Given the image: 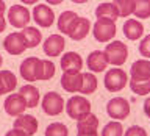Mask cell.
Instances as JSON below:
<instances>
[{
    "label": "cell",
    "instance_id": "cell-1",
    "mask_svg": "<svg viewBox=\"0 0 150 136\" xmlns=\"http://www.w3.org/2000/svg\"><path fill=\"white\" fill-rule=\"evenodd\" d=\"M66 111L70 119L80 120L91 113V102L83 96H72L66 103Z\"/></svg>",
    "mask_w": 150,
    "mask_h": 136
},
{
    "label": "cell",
    "instance_id": "cell-2",
    "mask_svg": "<svg viewBox=\"0 0 150 136\" xmlns=\"http://www.w3.org/2000/svg\"><path fill=\"white\" fill-rule=\"evenodd\" d=\"M103 53L108 59V64L122 66L127 61V56H128V47L122 41H112L105 47Z\"/></svg>",
    "mask_w": 150,
    "mask_h": 136
},
{
    "label": "cell",
    "instance_id": "cell-3",
    "mask_svg": "<svg viewBox=\"0 0 150 136\" xmlns=\"http://www.w3.org/2000/svg\"><path fill=\"white\" fill-rule=\"evenodd\" d=\"M41 67H42V59L36 58V56H28L22 61L19 70H21L23 80L33 83L36 80H41Z\"/></svg>",
    "mask_w": 150,
    "mask_h": 136
},
{
    "label": "cell",
    "instance_id": "cell-4",
    "mask_svg": "<svg viewBox=\"0 0 150 136\" xmlns=\"http://www.w3.org/2000/svg\"><path fill=\"white\" fill-rule=\"evenodd\" d=\"M127 81H128V77H127V74L119 67L108 70V72L105 74V80H103L105 88L110 92H119L120 89L125 88Z\"/></svg>",
    "mask_w": 150,
    "mask_h": 136
},
{
    "label": "cell",
    "instance_id": "cell-5",
    "mask_svg": "<svg viewBox=\"0 0 150 136\" xmlns=\"http://www.w3.org/2000/svg\"><path fill=\"white\" fill-rule=\"evenodd\" d=\"M106 113L111 119L122 120V119H125V117H128V114H130V103L125 97L111 98V100L106 103Z\"/></svg>",
    "mask_w": 150,
    "mask_h": 136
},
{
    "label": "cell",
    "instance_id": "cell-6",
    "mask_svg": "<svg viewBox=\"0 0 150 136\" xmlns=\"http://www.w3.org/2000/svg\"><path fill=\"white\" fill-rule=\"evenodd\" d=\"M30 19H31L30 11L23 5H13L8 11V22L16 28H22L23 30L25 27H28Z\"/></svg>",
    "mask_w": 150,
    "mask_h": 136
},
{
    "label": "cell",
    "instance_id": "cell-7",
    "mask_svg": "<svg viewBox=\"0 0 150 136\" xmlns=\"http://www.w3.org/2000/svg\"><path fill=\"white\" fill-rule=\"evenodd\" d=\"M94 38L98 42H106L116 36V23L108 19H97L94 23Z\"/></svg>",
    "mask_w": 150,
    "mask_h": 136
},
{
    "label": "cell",
    "instance_id": "cell-8",
    "mask_svg": "<svg viewBox=\"0 0 150 136\" xmlns=\"http://www.w3.org/2000/svg\"><path fill=\"white\" fill-rule=\"evenodd\" d=\"M42 110L49 116H58L64 110V100L58 92H47L42 98Z\"/></svg>",
    "mask_w": 150,
    "mask_h": 136
},
{
    "label": "cell",
    "instance_id": "cell-9",
    "mask_svg": "<svg viewBox=\"0 0 150 136\" xmlns=\"http://www.w3.org/2000/svg\"><path fill=\"white\" fill-rule=\"evenodd\" d=\"M33 19L38 25L41 27H50L55 22V13L52 8L45 3H39L33 8Z\"/></svg>",
    "mask_w": 150,
    "mask_h": 136
},
{
    "label": "cell",
    "instance_id": "cell-10",
    "mask_svg": "<svg viewBox=\"0 0 150 136\" xmlns=\"http://www.w3.org/2000/svg\"><path fill=\"white\" fill-rule=\"evenodd\" d=\"M3 49L9 55H22L27 50V45L21 33H9L3 41Z\"/></svg>",
    "mask_w": 150,
    "mask_h": 136
},
{
    "label": "cell",
    "instance_id": "cell-11",
    "mask_svg": "<svg viewBox=\"0 0 150 136\" xmlns=\"http://www.w3.org/2000/svg\"><path fill=\"white\" fill-rule=\"evenodd\" d=\"M5 111L8 113L9 116H21L23 114V111H25L27 108V103L23 100V97L21 94H9V96L5 98Z\"/></svg>",
    "mask_w": 150,
    "mask_h": 136
},
{
    "label": "cell",
    "instance_id": "cell-12",
    "mask_svg": "<svg viewBox=\"0 0 150 136\" xmlns=\"http://www.w3.org/2000/svg\"><path fill=\"white\" fill-rule=\"evenodd\" d=\"M38 127H39L38 119L31 114H21V116L16 117V120H14V128L23 131L27 136L35 135L38 131Z\"/></svg>",
    "mask_w": 150,
    "mask_h": 136
},
{
    "label": "cell",
    "instance_id": "cell-13",
    "mask_svg": "<svg viewBox=\"0 0 150 136\" xmlns=\"http://www.w3.org/2000/svg\"><path fill=\"white\" fill-rule=\"evenodd\" d=\"M64 38L61 35H50L44 42V53L50 58H55V56H59L61 52L64 50Z\"/></svg>",
    "mask_w": 150,
    "mask_h": 136
},
{
    "label": "cell",
    "instance_id": "cell-14",
    "mask_svg": "<svg viewBox=\"0 0 150 136\" xmlns=\"http://www.w3.org/2000/svg\"><path fill=\"white\" fill-rule=\"evenodd\" d=\"M83 67V58L75 52H66L61 58L63 72H80Z\"/></svg>",
    "mask_w": 150,
    "mask_h": 136
},
{
    "label": "cell",
    "instance_id": "cell-15",
    "mask_svg": "<svg viewBox=\"0 0 150 136\" xmlns=\"http://www.w3.org/2000/svg\"><path fill=\"white\" fill-rule=\"evenodd\" d=\"M83 74L81 72H64L61 77V86L67 92H77L81 89Z\"/></svg>",
    "mask_w": 150,
    "mask_h": 136
},
{
    "label": "cell",
    "instance_id": "cell-16",
    "mask_svg": "<svg viewBox=\"0 0 150 136\" xmlns=\"http://www.w3.org/2000/svg\"><path fill=\"white\" fill-rule=\"evenodd\" d=\"M89 28H91L89 19L78 16V19L72 23V27H70V31H69L67 36H70L74 41H81V39H84V38L88 36Z\"/></svg>",
    "mask_w": 150,
    "mask_h": 136
},
{
    "label": "cell",
    "instance_id": "cell-17",
    "mask_svg": "<svg viewBox=\"0 0 150 136\" xmlns=\"http://www.w3.org/2000/svg\"><path fill=\"white\" fill-rule=\"evenodd\" d=\"M130 75H131V80H138V81L149 80L150 78V61L147 59L134 61L130 67Z\"/></svg>",
    "mask_w": 150,
    "mask_h": 136
},
{
    "label": "cell",
    "instance_id": "cell-18",
    "mask_svg": "<svg viewBox=\"0 0 150 136\" xmlns=\"http://www.w3.org/2000/svg\"><path fill=\"white\" fill-rule=\"evenodd\" d=\"M86 64H88V69L91 70V72H103L108 66V59H106V56L103 52L94 50L88 55Z\"/></svg>",
    "mask_w": 150,
    "mask_h": 136
},
{
    "label": "cell",
    "instance_id": "cell-19",
    "mask_svg": "<svg viewBox=\"0 0 150 136\" xmlns=\"http://www.w3.org/2000/svg\"><path fill=\"white\" fill-rule=\"evenodd\" d=\"M77 133L81 135H92V133H98V119L96 114L89 113L86 117L78 120L77 124Z\"/></svg>",
    "mask_w": 150,
    "mask_h": 136
},
{
    "label": "cell",
    "instance_id": "cell-20",
    "mask_svg": "<svg viewBox=\"0 0 150 136\" xmlns=\"http://www.w3.org/2000/svg\"><path fill=\"white\" fill-rule=\"evenodd\" d=\"M124 35L128 38L130 41H138L141 36L144 35V25L138 19H128L124 23Z\"/></svg>",
    "mask_w": 150,
    "mask_h": 136
},
{
    "label": "cell",
    "instance_id": "cell-21",
    "mask_svg": "<svg viewBox=\"0 0 150 136\" xmlns=\"http://www.w3.org/2000/svg\"><path fill=\"white\" fill-rule=\"evenodd\" d=\"M96 17L97 19H108V21H111V22H116L117 19H119V11H117L114 3L105 2V3H100L97 6Z\"/></svg>",
    "mask_w": 150,
    "mask_h": 136
},
{
    "label": "cell",
    "instance_id": "cell-22",
    "mask_svg": "<svg viewBox=\"0 0 150 136\" xmlns=\"http://www.w3.org/2000/svg\"><path fill=\"white\" fill-rule=\"evenodd\" d=\"M19 94L23 97V100L27 103V108H35L39 102V91H38L36 86H31V84H27V86H22L19 89Z\"/></svg>",
    "mask_w": 150,
    "mask_h": 136
},
{
    "label": "cell",
    "instance_id": "cell-23",
    "mask_svg": "<svg viewBox=\"0 0 150 136\" xmlns=\"http://www.w3.org/2000/svg\"><path fill=\"white\" fill-rule=\"evenodd\" d=\"M21 35H22V38H23V41H25L27 49L38 47V44H39L41 39H42L41 31L38 30V28H35V27H25V28L21 31Z\"/></svg>",
    "mask_w": 150,
    "mask_h": 136
},
{
    "label": "cell",
    "instance_id": "cell-24",
    "mask_svg": "<svg viewBox=\"0 0 150 136\" xmlns=\"http://www.w3.org/2000/svg\"><path fill=\"white\" fill-rule=\"evenodd\" d=\"M78 19V14L75 11H63L61 16L58 17V28L63 35H69L70 31V27L72 23Z\"/></svg>",
    "mask_w": 150,
    "mask_h": 136
},
{
    "label": "cell",
    "instance_id": "cell-25",
    "mask_svg": "<svg viewBox=\"0 0 150 136\" xmlns=\"http://www.w3.org/2000/svg\"><path fill=\"white\" fill-rule=\"evenodd\" d=\"M0 80L6 89V94H11L17 86V78L11 70H0Z\"/></svg>",
    "mask_w": 150,
    "mask_h": 136
},
{
    "label": "cell",
    "instance_id": "cell-26",
    "mask_svg": "<svg viewBox=\"0 0 150 136\" xmlns=\"http://www.w3.org/2000/svg\"><path fill=\"white\" fill-rule=\"evenodd\" d=\"M112 3L116 5L117 11H119V17H127L131 13H134L136 0H116Z\"/></svg>",
    "mask_w": 150,
    "mask_h": 136
},
{
    "label": "cell",
    "instance_id": "cell-27",
    "mask_svg": "<svg viewBox=\"0 0 150 136\" xmlns=\"http://www.w3.org/2000/svg\"><path fill=\"white\" fill-rule=\"evenodd\" d=\"M97 89V78L94 74H83V84L80 92L84 94V96H89V94L96 92Z\"/></svg>",
    "mask_w": 150,
    "mask_h": 136
},
{
    "label": "cell",
    "instance_id": "cell-28",
    "mask_svg": "<svg viewBox=\"0 0 150 136\" xmlns=\"http://www.w3.org/2000/svg\"><path fill=\"white\" fill-rule=\"evenodd\" d=\"M130 89L138 96H147V94H150V78L144 80V81L130 80Z\"/></svg>",
    "mask_w": 150,
    "mask_h": 136
},
{
    "label": "cell",
    "instance_id": "cell-29",
    "mask_svg": "<svg viewBox=\"0 0 150 136\" xmlns=\"http://www.w3.org/2000/svg\"><path fill=\"white\" fill-rule=\"evenodd\" d=\"M136 19H149L150 17V0H136L134 6Z\"/></svg>",
    "mask_w": 150,
    "mask_h": 136
},
{
    "label": "cell",
    "instance_id": "cell-30",
    "mask_svg": "<svg viewBox=\"0 0 150 136\" xmlns=\"http://www.w3.org/2000/svg\"><path fill=\"white\" fill-rule=\"evenodd\" d=\"M45 136H69V130L63 122H55L45 128Z\"/></svg>",
    "mask_w": 150,
    "mask_h": 136
},
{
    "label": "cell",
    "instance_id": "cell-31",
    "mask_svg": "<svg viewBox=\"0 0 150 136\" xmlns=\"http://www.w3.org/2000/svg\"><path fill=\"white\" fill-rule=\"evenodd\" d=\"M100 136H124V127L119 122H110L103 127Z\"/></svg>",
    "mask_w": 150,
    "mask_h": 136
},
{
    "label": "cell",
    "instance_id": "cell-32",
    "mask_svg": "<svg viewBox=\"0 0 150 136\" xmlns=\"http://www.w3.org/2000/svg\"><path fill=\"white\" fill-rule=\"evenodd\" d=\"M55 70H56V67H55L53 61H50V59H42L41 80H50V78H53Z\"/></svg>",
    "mask_w": 150,
    "mask_h": 136
},
{
    "label": "cell",
    "instance_id": "cell-33",
    "mask_svg": "<svg viewBox=\"0 0 150 136\" xmlns=\"http://www.w3.org/2000/svg\"><path fill=\"white\" fill-rule=\"evenodd\" d=\"M139 53L144 58H150V35H147L139 42Z\"/></svg>",
    "mask_w": 150,
    "mask_h": 136
},
{
    "label": "cell",
    "instance_id": "cell-34",
    "mask_svg": "<svg viewBox=\"0 0 150 136\" xmlns=\"http://www.w3.org/2000/svg\"><path fill=\"white\" fill-rule=\"evenodd\" d=\"M124 136H147V131H145L142 127H139V125H131L130 128L125 130Z\"/></svg>",
    "mask_w": 150,
    "mask_h": 136
},
{
    "label": "cell",
    "instance_id": "cell-35",
    "mask_svg": "<svg viewBox=\"0 0 150 136\" xmlns=\"http://www.w3.org/2000/svg\"><path fill=\"white\" fill-rule=\"evenodd\" d=\"M5 136H27L23 131H21V130H16V128H13V130H9Z\"/></svg>",
    "mask_w": 150,
    "mask_h": 136
},
{
    "label": "cell",
    "instance_id": "cell-36",
    "mask_svg": "<svg viewBox=\"0 0 150 136\" xmlns=\"http://www.w3.org/2000/svg\"><path fill=\"white\" fill-rule=\"evenodd\" d=\"M144 113L147 117H150V97L145 98V102H144Z\"/></svg>",
    "mask_w": 150,
    "mask_h": 136
},
{
    "label": "cell",
    "instance_id": "cell-37",
    "mask_svg": "<svg viewBox=\"0 0 150 136\" xmlns=\"http://www.w3.org/2000/svg\"><path fill=\"white\" fill-rule=\"evenodd\" d=\"M6 11V5H5L3 0H0V17H3V13Z\"/></svg>",
    "mask_w": 150,
    "mask_h": 136
},
{
    "label": "cell",
    "instance_id": "cell-38",
    "mask_svg": "<svg viewBox=\"0 0 150 136\" xmlns=\"http://www.w3.org/2000/svg\"><path fill=\"white\" fill-rule=\"evenodd\" d=\"M5 28H6V21H5V17H0V33H2Z\"/></svg>",
    "mask_w": 150,
    "mask_h": 136
},
{
    "label": "cell",
    "instance_id": "cell-39",
    "mask_svg": "<svg viewBox=\"0 0 150 136\" xmlns=\"http://www.w3.org/2000/svg\"><path fill=\"white\" fill-rule=\"evenodd\" d=\"M3 94H6V89H5L3 83H2V80H0V96H3Z\"/></svg>",
    "mask_w": 150,
    "mask_h": 136
},
{
    "label": "cell",
    "instance_id": "cell-40",
    "mask_svg": "<svg viewBox=\"0 0 150 136\" xmlns=\"http://www.w3.org/2000/svg\"><path fill=\"white\" fill-rule=\"evenodd\" d=\"M77 136H98V133H92V135H81V133H77Z\"/></svg>",
    "mask_w": 150,
    "mask_h": 136
},
{
    "label": "cell",
    "instance_id": "cell-41",
    "mask_svg": "<svg viewBox=\"0 0 150 136\" xmlns=\"http://www.w3.org/2000/svg\"><path fill=\"white\" fill-rule=\"evenodd\" d=\"M2 63H3V58H2V55H0V66H2Z\"/></svg>",
    "mask_w": 150,
    "mask_h": 136
}]
</instances>
